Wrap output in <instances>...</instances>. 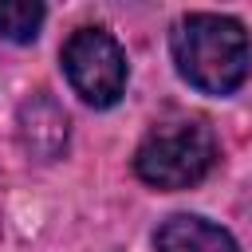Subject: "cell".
Wrapping results in <instances>:
<instances>
[{"label": "cell", "mask_w": 252, "mask_h": 252, "mask_svg": "<svg viewBox=\"0 0 252 252\" xmlns=\"http://www.w3.org/2000/svg\"><path fill=\"white\" fill-rule=\"evenodd\" d=\"M63 71L91 106H114L126 91V51L102 28H79L63 43Z\"/></svg>", "instance_id": "3957f363"}, {"label": "cell", "mask_w": 252, "mask_h": 252, "mask_svg": "<svg viewBox=\"0 0 252 252\" xmlns=\"http://www.w3.org/2000/svg\"><path fill=\"white\" fill-rule=\"evenodd\" d=\"M154 248L158 252H240L236 240L220 224L205 217H189V213L161 220V228L154 232Z\"/></svg>", "instance_id": "277c9868"}, {"label": "cell", "mask_w": 252, "mask_h": 252, "mask_svg": "<svg viewBox=\"0 0 252 252\" xmlns=\"http://www.w3.org/2000/svg\"><path fill=\"white\" fill-rule=\"evenodd\" d=\"M213 130L201 118H169L142 138L134 154V173L154 189H189L213 169Z\"/></svg>", "instance_id": "7a4b0ae2"}, {"label": "cell", "mask_w": 252, "mask_h": 252, "mask_svg": "<svg viewBox=\"0 0 252 252\" xmlns=\"http://www.w3.org/2000/svg\"><path fill=\"white\" fill-rule=\"evenodd\" d=\"M169 47L177 75L201 94H232L252 67L248 32L232 16H217V12H193L177 20Z\"/></svg>", "instance_id": "6da1fadb"}, {"label": "cell", "mask_w": 252, "mask_h": 252, "mask_svg": "<svg viewBox=\"0 0 252 252\" xmlns=\"http://www.w3.org/2000/svg\"><path fill=\"white\" fill-rule=\"evenodd\" d=\"M43 4L35 0H0V35L12 43H32L43 24Z\"/></svg>", "instance_id": "5b68a950"}]
</instances>
